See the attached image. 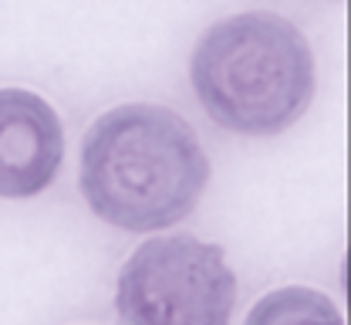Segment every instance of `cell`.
Masks as SVG:
<instances>
[{
  "label": "cell",
  "instance_id": "cell-3",
  "mask_svg": "<svg viewBox=\"0 0 351 325\" xmlns=\"http://www.w3.org/2000/svg\"><path fill=\"white\" fill-rule=\"evenodd\" d=\"M233 309L237 275L223 247L193 234L145 240L115 288L122 325H230Z\"/></svg>",
  "mask_w": 351,
  "mask_h": 325
},
{
  "label": "cell",
  "instance_id": "cell-2",
  "mask_svg": "<svg viewBox=\"0 0 351 325\" xmlns=\"http://www.w3.org/2000/svg\"><path fill=\"white\" fill-rule=\"evenodd\" d=\"M193 92L219 129L237 136H280L314 98V54L307 38L274 10H243L217 21L193 51Z\"/></svg>",
  "mask_w": 351,
  "mask_h": 325
},
{
  "label": "cell",
  "instance_id": "cell-4",
  "mask_svg": "<svg viewBox=\"0 0 351 325\" xmlns=\"http://www.w3.org/2000/svg\"><path fill=\"white\" fill-rule=\"evenodd\" d=\"M64 129L54 105L31 89H0V197L27 200L54 183Z\"/></svg>",
  "mask_w": 351,
  "mask_h": 325
},
{
  "label": "cell",
  "instance_id": "cell-1",
  "mask_svg": "<svg viewBox=\"0 0 351 325\" xmlns=\"http://www.w3.org/2000/svg\"><path fill=\"white\" fill-rule=\"evenodd\" d=\"M210 183V159L193 126L162 105L108 109L82 142V193L95 217L129 234L186 221Z\"/></svg>",
  "mask_w": 351,
  "mask_h": 325
},
{
  "label": "cell",
  "instance_id": "cell-5",
  "mask_svg": "<svg viewBox=\"0 0 351 325\" xmlns=\"http://www.w3.org/2000/svg\"><path fill=\"white\" fill-rule=\"evenodd\" d=\"M243 325H345L338 305L304 284H287L257 298Z\"/></svg>",
  "mask_w": 351,
  "mask_h": 325
}]
</instances>
